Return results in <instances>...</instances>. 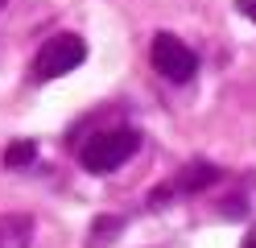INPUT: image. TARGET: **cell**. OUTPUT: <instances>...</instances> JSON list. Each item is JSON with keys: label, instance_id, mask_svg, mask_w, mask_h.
Returning <instances> with one entry per match:
<instances>
[{"label": "cell", "instance_id": "6da1fadb", "mask_svg": "<svg viewBox=\"0 0 256 248\" xmlns=\"http://www.w3.org/2000/svg\"><path fill=\"white\" fill-rule=\"evenodd\" d=\"M136 149H140V132L136 128H104V132H95L91 141H83L78 165H83L87 174H112V170H120Z\"/></svg>", "mask_w": 256, "mask_h": 248}, {"label": "cell", "instance_id": "7a4b0ae2", "mask_svg": "<svg viewBox=\"0 0 256 248\" xmlns=\"http://www.w3.org/2000/svg\"><path fill=\"white\" fill-rule=\"evenodd\" d=\"M83 58H87V42L78 33H54L34 54V83H50V79L70 75L74 66H83Z\"/></svg>", "mask_w": 256, "mask_h": 248}, {"label": "cell", "instance_id": "3957f363", "mask_svg": "<svg viewBox=\"0 0 256 248\" xmlns=\"http://www.w3.org/2000/svg\"><path fill=\"white\" fill-rule=\"evenodd\" d=\"M149 62H153V71L170 79V83H190L198 71V58H194V50H190L182 38H174V33H157V38L149 42Z\"/></svg>", "mask_w": 256, "mask_h": 248}, {"label": "cell", "instance_id": "277c9868", "mask_svg": "<svg viewBox=\"0 0 256 248\" xmlns=\"http://www.w3.org/2000/svg\"><path fill=\"white\" fill-rule=\"evenodd\" d=\"M215 178H219V170H215L211 161H194V165H186V170L174 178L166 190H153V194H149V207H162L174 190H202V186H211Z\"/></svg>", "mask_w": 256, "mask_h": 248}, {"label": "cell", "instance_id": "5b68a950", "mask_svg": "<svg viewBox=\"0 0 256 248\" xmlns=\"http://www.w3.org/2000/svg\"><path fill=\"white\" fill-rule=\"evenodd\" d=\"M34 244V215L8 211L0 215V248H29Z\"/></svg>", "mask_w": 256, "mask_h": 248}, {"label": "cell", "instance_id": "8992f818", "mask_svg": "<svg viewBox=\"0 0 256 248\" xmlns=\"http://www.w3.org/2000/svg\"><path fill=\"white\" fill-rule=\"evenodd\" d=\"M34 157H38V145L34 141H12L4 149V165H8V170H21V165H29Z\"/></svg>", "mask_w": 256, "mask_h": 248}, {"label": "cell", "instance_id": "52a82bcc", "mask_svg": "<svg viewBox=\"0 0 256 248\" xmlns=\"http://www.w3.org/2000/svg\"><path fill=\"white\" fill-rule=\"evenodd\" d=\"M120 227H124V219H95L91 236H87V248H104L112 240V231H120Z\"/></svg>", "mask_w": 256, "mask_h": 248}, {"label": "cell", "instance_id": "ba28073f", "mask_svg": "<svg viewBox=\"0 0 256 248\" xmlns=\"http://www.w3.org/2000/svg\"><path fill=\"white\" fill-rule=\"evenodd\" d=\"M236 9L248 17V21H256V0H236Z\"/></svg>", "mask_w": 256, "mask_h": 248}, {"label": "cell", "instance_id": "9c48e42d", "mask_svg": "<svg viewBox=\"0 0 256 248\" xmlns=\"http://www.w3.org/2000/svg\"><path fill=\"white\" fill-rule=\"evenodd\" d=\"M244 248H256V236H248V240H244Z\"/></svg>", "mask_w": 256, "mask_h": 248}, {"label": "cell", "instance_id": "30bf717a", "mask_svg": "<svg viewBox=\"0 0 256 248\" xmlns=\"http://www.w3.org/2000/svg\"><path fill=\"white\" fill-rule=\"evenodd\" d=\"M0 9H4V0H0Z\"/></svg>", "mask_w": 256, "mask_h": 248}]
</instances>
